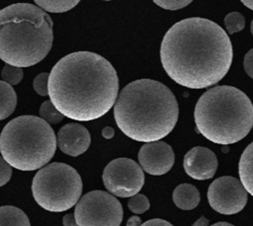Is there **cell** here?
<instances>
[{
  "mask_svg": "<svg viewBox=\"0 0 253 226\" xmlns=\"http://www.w3.org/2000/svg\"><path fill=\"white\" fill-rule=\"evenodd\" d=\"M52 26L43 9L30 3L0 9V59L18 67L41 62L52 46Z\"/></svg>",
  "mask_w": 253,
  "mask_h": 226,
  "instance_id": "4",
  "label": "cell"
},
{
  "mask_svg": "<svg viewBox=\"0 0 253 226\" xmlns=\"http://www.w3.org/2000/svg\"><path fill=\"white\" fill-rule=\"evenodd\" d=\"M56 140L59 149L64 154L77 157L89 148L91 135L82 124L67 123L59 129Z\"/></svg>",
  "mask_w": 253,
  "mask_h": 226,
  "instance_id": "13",
  "label": "cell"
},
{
  "mask_svg": "<svg viewBox=\"0 0 253 226\" xmlns=\"http://www.w3.org/2000/svg\"><path fill=\"white\" fill-rule=\"evenodd\" d=\"M178 103L164 84L139 79L127 84L115 103L118 127L129 138L140 142L160 140L178 120Z\"/></svg>",
  "mask_w": 253,
  "mask_h": 226,
  "instance_id": "3",
  "label": "cell"
},
{
  "mask_svg": "<svg viewBox=\"0 0 253 226\" xmlns=\"http://www.w3.org/2000/svg\"><path fill=\"white\" fill-rule=\"evenodd\" d=\"M183 166L188 176L198 181H204L211 179L215 174L217 159L209 148L196 146L184 156Z\"/></svg>",
  "mask_w": 253,
  "mask_h": 226,
  "instance_id": "12",
  "label": "cell"
},
{
  "mask_svg": "<svg viewBox=\"0 0 253 226\" xmlns=\"http://www.w3.org/2000/svg\"><path fill=\"white\" fill-rule=\"evenodd\" d=\"M104 1H111V0H104Z\"/></svg>",
  "mask_w": 253,
  "mask_h": 226,
  "instance_id": "35",
  "label": "cell"
},
{
  "mask_svg": "<svg viewBox=\"0 0 253 226\" xmlns=\"http://www.w3.org/2000/svg\"><path fill=\"white\" fill-rule=\"evenodd\" d=\"M243 66L245 69V72L253 78V48L250 49L244 56L243 60Z\"/></svg>",
  "mask_w": 253,
  "mask_h": 226,
  "instance_id": "26",
  "label": "cell"
},
{
  "mask_svg": "<svg viewBox=\"0 0 253 226\" xmlns=\"http://www.w3.org/2000/svg\"><path fill=\"white\" fill-rule=\"evenodd\" d=\"M159 7L166 10H179L188 6L193 0H152Z\"/></svg>",
  "mask_w": 253,
  "mask_h": 226,
  "instance_id": "24",
  "label": "cell"
},
{
  "mask_svg": "<svg viewBox=\"0 0 253 226\" xmlns=\"http://www.w3.org/2000/svg\"><path fill=\"white\" fill-rule=\"evenodd\" d=\"M247 190L241 181L230 176L217 178L208 189L211 207L225 215L240 212L247 203Z\"/></svg>",
  "mask_w": 253,
  "mask_h": 226,
  "instance_id": "10",
  "label": "cell"
},
{
  "mask_svg": "<svg viewBox=\"0 0 253 226\" xmlns=\"http://www.w3.org/2000/svg\"><path fill=\"white\" fill-rule=\"evenodd\" d=\"M62 222H63V225H65V226H75V225H77L74 213H69V214L64 215L63 219H62Z\"/></svg>",
  "mask_w": 253,
  "mask_h": 226,
  "instance_id": "28",
  "label": "cell"
},
{
  "mask_svg": "<svg viewBox=\"0 0 253 226\" xmlns=\"http://www.w3.org/2000/svg\"><path fill=\"white\" fill-rule=\"evenodd\" d=\"M119 78L114 66L103 56L76 51L59 59L48 77V96L54 107L68 118L97 119L117 101Z\"/></svg>",
  "mask_w": 253,
  "mask_h": 226,
  "instance_id": "2",
  "label": "cell"
},
{
  "mask_svg": "<svg viewBox=\"0 0 253 226\" xmlns=\"http://www.w3.org/2000/svg\"><path fill=\"white\" fill-rule=\"evenodd\" d=\"M48 77L49 73L42 72L40 73L33 82V87L36 93L40 96H47L48 95Z\"/></svg>",
  "mask_w": 253,
  "mask_h": 226,
  "instance_id": "23",
  "label": "cell"
},
{
  "mask_svg": "<svg viewBox=\"0 0 253 226\" xmlns=\"http://www.w3.org/2000/svg\"><path fill=\"white\" fill-rule=\"evenodd\" d=\"M16 105L17 95L14 88L4 80H0V120L11 115Z\"/></svg>",
  "mask_w": 253,
  "mask_h": 226,
  "instance_id": "16",
  "label": "cell"
},
{
  "mask_svg": "<svg viewBox=\"0 0 253 226\" xmlns=\"http://www.w3.org/2000/svg\"><path fill=\"white\" fill-rule=\"evenodd\" d=\"M138 162L144 172L153 176L164 175L174 165L172 147L163 141L145 142L138 151Z\"/></svg>",
  "mask_w": 253,
  "mask_h": 226,
  "instance_id": "11",
  "label": "cell"
},
{
  "mask_svg": "<svg viewBox=\"0 0 253 226\" xmlns=\"http://www.w3.org/2000/svg\"><path fill=\"white\" fill-rule=\"evenodd\" d=\"M213 225H232V224L227 223V222H218V223H214Z\"/></svg>",
  "mask_w": 253,
  "mask_h": 226,
  "instance_id": "33",
  "label": "cell"
},
{
  "mask_svg": "<svg viewBox=\"0 0 253 226\" xmlns=\"http://www.w3.org/2000/svg\"><path fill=\"white\" fill-rule=\"evenodd\" d=\"M12 166L3 158V156H0V187L6 185L12 176Z\"/></svg>",
  "mask_w": 253,
  "mask_h": 226,
  "instance_id": "25",
  "label": "cell"
},
{
  "mask_svg": "<svg viewBox=\"0 0 253 226\" xmlns=\"http://www.w3.org/2000/svg\"><path fill=\"white\" fill-rule=\"evenodd\" d=\"M32 192L37 203L51 212L70 209L82 193V180L77 171L65 163L42 167L34 177Z\"/></svg>",
  "mask_w": 253,
  "mask_h": 226,
  "instance_id": "7",
  "label": "cell"
},
{
  "mask_svg": "<svg viewBox=\"0 0 253 226\" xmlns=\"http://www.w3.org/2000/svg\"><path fill=\"white\" fill-rule=\"evenodd\" d=\"M224 25L229 35L240 32L245 27V19L238 12H231L224 18Z\"/></svg>",
  "mask_w": 253,
  "mask_h": 226,
  "instance_id": "20",
  "label": "cell"
},
{
  "mask_svg": "<svg viewBox=\"0 0 253 226\" xmlns=\"http://www.w3.org/2000/svg\"><path fill=\"white\" fill-rule=\"evenodd\" d=\"M29 221L26 213L18 207L5 205L0 207V226L3 225H23L29 226Z\"/></svg>",
  "mask_w": 253,
  "mask_h": 226,
  "instance_id": "17",
  "label": "cell"
},
{
  "mask_svg": "<svg viewBox=\"0 0 253 226\" xmlns=\"http://www.w3.org/2000/svg\"><path fill=\"white\" fill-rule=\"evenodd\" d=\"M250 30H251V34L253 35V20L251 22V26H250Z\"/></svg>",
  "mask_w": 253,
  "mask_h": 226,
  "instance_id": "34",
  "label": "cell"
},
{
  "mask_svg": "<svg viewBox=\"0 0 253 226\" xmlns=\"http://www.w3.org/2000/svg\"><path fill=\"white\" fill-rule=\"evenodd\" d=\"M201 196L198 188L191 184L179 185L173 191V201L183 210H191L198 206Z\"/></svg>",
  "mask_w": 253,
  "mask_h": 226,
  "instance_id": "14",
  "label": "cell"
},
{
  "mask_svg": "<svg viewBox=\"0 0 253 226\" xmlns=\"http://www.w3.org/2000/svg\"><path fill=\"white\" fill-rule=\"evenodd\" d=\"M39 113L40 116L49 124H56L60 122L64 117V115L54 107L50 100L44 101L41 105Z\"/></svg>",
  "mask_w": 253,
  "mask_h": 226,
  "instance_id": "19",
  "label": "cell"
},
{
  "mask_svg": "<svg viewBox=\"0 0 253 226\" xmlns=\"http://www.w3.org/2000/svg\"><path fill=\"white\" fill-rule=\"evenodd\" d=\"M36 4L50 13H64L74 8L80 0H34Z\"/></svg>",
  "mask_w": 253,
  "mask_h": 226,
  "instance_id": "18",
  "label": "cell"
},
{
  "mask_svg": "<svg viewBox=\"0 0 253 226\" xmlns=\"http://www.w3.org/2000/svg\"><path fill=\"white\" fill-rule=\"evenodd\" d=\"M142 225L146 226V225H151V226H164V225H171L170 222L160 219V218H154V219H150L148 221H145L144 223H142Z\"/></svg>",
  "mask_w": 253,
  "mask_h": 226,
  "instance_id": "27",
  "label": "cell"
},
{
  "mask_svg": "<svg viewBox=\"0 0 253 226\" xmlns=\"http://www.w3.org/2000/svg\"><path fill=\"white\" fill-rule=\"evenodd\" d=\"M105 188L114 195L130 197L141 189L144 184L142 168L129 158L111 161L103 171Z\"/></svg>",
  "mask_w": 253,
  "mask_h": 226,
  "instance_id": "9",
  "label": "cell"
},
{
  "mask_svg": "<svg viewBox=\"0 0 253 226\" xmlns=\"http://www.w3.org/2000/svg\"><path fill=\"white\" fill-rule=\"evenodd\" d=\"M197 130L216 144L243 139L253 126V105L239 89L222 85L205 92L194 112Z\"/></svg>",
  "mask_w": 253,
  "mask_h": 226,
  "instance_id": "5",
  "label": "cell"
},
{
  "mask_svg": "<svg viewBox=\"0 0 253 226\" xmlns=\"http://www.w3.org/2000/svg\"><path fill=\"white\" fill-rule=\"evenodd\" d=\"M53 129L44 119L21 115L10 120L0 134V152L15 169L35 171L46 165L56 149Z\"/></svg>",
  "mask_w": 253,
  "mask_h": 226,
  "instance_id": "6",
  "label": "cell"
},
{
  "mask_svg": "<svg viewBox=\"0 0 253 226\" xmlns=\"http://www.w3.org/2000/svg\"><path fill=\"white\" fill-rule=\"evenodd\" d=\"M141 220L138 216H131L130 218H128L127 222H126V225H130V226H138V225H141Z\"/></svg>",
  "mask_w": 253,
  "mask_h": 226,
  "instance_id": "30",
  "label": "cell"
},
{
  "mask_svg": "<svg viewBox=\"0 0 253 226\" xmlns=\"http://www.w3.org/2000/svg\"><path fill=\"white\" fill-rule=\"evenodd\" d=\"M23 76H24V73H23L22 67L14 66L8 63L4 65L1 71L2 79L12 86L19 84L23 79Z\"/></svg>",
  "mask_w": 253,
  "mask_h": 226,
  "instance_id": "21",
  "label": "cell"
},
{
  "mask_svg": "<svg viewBox=\"0 0 253 226\" xmlns=\"http://www.w3.org/2000/svg\"><path fill=\"white\" fill-rule=\"evenodd\" d=\"M209 224V221H208V219L206 218V217H204V216H202L198 221H196L195 223H194V225H208Z\"/></svg>",
  "mask_w": 253,
  "mask_h": 226,
  "instance_id": "31",
  "label": "cell"
},
{
  "mask_svg": "<svg viewBox=\"0 0 253 226\" xmlns=\"http://www.w3.org/2000/svg\"><path fill=\"white\" fill-rule=\"evenodd\" d=\"M115 135V130L111 126H106L102 129V136L106 139H111Z\"/></svg>",
  "mask_w": 253,
  "mask_h": 226,
  "instance_id": "29",
  "label": "cell"
},
{
  "mask_svg": "<svg viewBox=\"0 0 253 226\" xmlns=\"http://www.w3.org/2000/svg\"><path fill=\"white\" fill-rule=\"evenodd\" d=\"M247 8L253 10V0H240Z\"/></svg>",
  "mask_w": 253,
  "mask_h": 226,
  "instance_id": "32",
  "label": "cell"
},
{
  "mask_svg": "<svg viewBox=\"0 0 253 226\" xmlns=\"http://www.w3.org/2000/svg\"><path fill=\"white\" fill-rule=\"evenodd\" d=\"M232 57L226 32L216 23L200 17L174 24L160 46V60L167 75L190 89L216 84L228 72Z\"/></svg>",
  "mask_w": 253,
  "mask_h": 226,
  "instance_id": "1",
  "label": "cell"
},
{
  "mask_svg": "<svg viewBox=\"0 0 253 226\" xmlns=\"http://www.w3.org/2000/svg\"><path fill=\"white\" fill-rule=\"evenodd\" d=\"M150 206L148 198L141 193H136L132 196H130L128 202H127V207L129 210L135 214H141L145 212Z\"/></svg>",
  "mask_w": 253,
  "mask_h": 226,
  "instance_id": "22",
  "label": "cell"
},
{
  "mask_svg": "<svg viewBox=\"0 0 253 226\" xmlns=\"http://www.w3.org/2000/svg\"><path fill=\"white\" fill-rule=\"evenodd\" d=\"M74 214L79 226H119L124 216L121 202L104 190H92L81 196Z\"/></svg>",
  "mask_w": 253,
  "mask_h": 226,
  "instance_id": "8",
  "label": "cell"
},
{
  "mask_svg": "<svg viewBox=\"0 0 253 226\" xmlns=\"http://www.w3.org/2000/svg\"><path fill=\"white\" fill-rule=\"evenodd\" d=\"M238 173L245 189L253 196V142L245 148L240 157Z\"/></svg>",
  "mask_w": 253,
  "mask_h": 226,
  "instance_id": "15",
  "label": "cell"
}]
</instances>
